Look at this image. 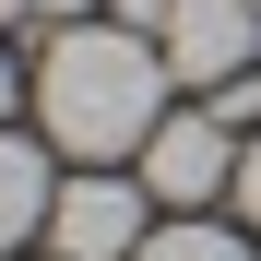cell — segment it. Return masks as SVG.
<instances>
[{
    "label": "cell",
    "instance_id": "1",
    "mask_svg": "<svg viewBox=\"0 0 261 261\" xmlns=\"http://www.w3.org/2000/svg\"><path fill=\"white\" fill-rule=\"evenodd\" d=\"M166 83H178V71H166V48H154L143 24H60L48 60H36V119H48L60 154L119 166V154L154 143Z\"/></svg>",
    "mask_w": 261,
    "mask_h": 261
},
{
    "label": "cell",
    "instance_id": "2",
    "mask_svg": "<svg viewBox=\"0 0 261 261\" xmlns=\"http://www.w3.org/2000/svg\"><path fill=\"white\" fill-rule=\"evenodd\" d=\"M143 238H154V190L119 178V166H83V178L48 202V249L60 261H130Z\"/></svg>",
    "mask_w": 261,
    "mask_h": 261
},
{
    "label": "cell",
    "instance_id": "3",
    "mask_svg": "<svg viewBox=\"0 0 261 261\" xmlns=\"http://www.w3.org/2000/svg\"><path fill=\"white\" fill-rule=\"evenodd\" d=\"M154 48H166V71H178L190 95H214V83H238L261 60V0H166Z\"/></svg>",
    "mask_w": 261,
    "mask_h": 261
},
{
    "label": "cell",
    "instance_id": "4",
    "mask_svg": "<svg viewBox=\"0 0 261 261\" xmlns=\"http://www.w3.org/2000/svg\"><path fill=\"white\" fill-rule=\"evenodd\" d=\"M143 190L166 214H214V190H238V130L190 107V119H154V143H143Z\"/></svg>",
    "mask_w": 261,
    "mask_h": 261
},
{
    "label": "cell",
    "instance_id": "5",
    "mask_svg": "<svg viewBox=\"0 0 261 261\" xmlns=\"http://www.w3.org/2000/svg\"><path fill=\"white\" fill-rule=\"evenodd\" d=\"M48 202H60L48 190V154H36L24 130H0V249H24L36 226H48Z\"/></svg>",
    "mask_w": 261,
    "mask_h": 261
},
{
    "label": "cell",
    "instance_id": "6",
    "mask_svg": "<svg viewBox=\"0 0 261 261\" xmlns=\"http://www.w3.org/2000/svg\"><path fill=\"white\" fill-rule=\"evenodd\" d=\"M130 261H249V238H238V226H214V214H166Z\"/></svg>",
    "mask_w": 261,
    "mask_h": 261
},
{
    "label": "cell",
    "instance_id": "7",
    "mask_svg": "<svg viewBox=\"0 0 261 261\" xmlns=\"http://www.w3.org/2000/svg\"><path fill=\"white\" fill-rule=\"evenodd\" d=\"M214 119H226V130H261V71H238V83H214V95H202Z\"/></svg>",
    "mask_w": 261,
    "mask_h": 261
},
{
    "label": "cell",
    "instance_id": "8",
    "mask_svg": "<svg viewBox=\"0 0 261 261\" xmlns=\"http://www.w3.org/2000/svg\"><path fill=\"white\" fill-rule=\"evenodd\" d=\"M238 214H249V226H261V130H249V143H238Z\"/></svg>",
    "mask_w": 261,
    "mask_h": 261
},
{
    "label": "cell",
    "instance_id": "9",
    "mask_svg": "<svg viewBox=\"0 0 261 261\" xmlns=\"http://www.w3.org/2000/svg\"><path fill=\"white\" fill-rule=\"evenodd\" d=\"M24 12H48V0H0V24H24Z\"/></svg>",
    "mask_w": 261,
    "mask_h": 261
},
{
    "label": "cell",
    "instance_id": "10",
    "mask_svg": "<svg viewBox=\"0 0 261 261\" xmlns=\"http://www.w3.org/2000/svg\"><path fill=\"white\" fill-rule=\"evenodd\" d=\"M71 12H95V0H48V24H71Z\"/></svg>",
    "mask_w": 261,
    "mask_h": 261
},
{
    "label": "cell",
    "instance_id": "11",
    "mask_svg": "<svg viewBox=\"0 0 261 261\" xmlns=\"http://www.w3.org/2000/svg\"><path fill=\"white\" fill-rule=\"evenodd\" d=\"M0 119H12V60H0Z\"/></svg>",
    "mask_w": 261,
    "mask_h": 261
}]
</instances>
